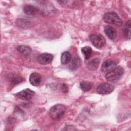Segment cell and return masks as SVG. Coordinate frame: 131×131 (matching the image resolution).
Instances as JSON below:
<instances>
[{
    "mask_svg": "<svg viewBox=\"0 0 131 131\" xmlns=\"http://www.w3.org/2000/svg\"><path fill=\"white\" fill-rule=\"evenodd\" d=\"M53 58V55L51 54L45 53L41 54L37 57L38 62L42 65L48 64L50 63Z\"/></svg>",
    "mask_w": 131,
    "mask_h": 131,
    "instance_id": "cell-8",
    "label": "cell"
},
{
    "mask_svg": "<svg viewBox=\"0 0 131 131\" xmlns=\"http://www.w3.org/2000/svg\"><path fill=\"white\" fill-rule=\"evenodd\" d=\"M17 50L23 56L25 57H27L29 56L31 52L32 49L31 48L25 45H20L17 47Z\"/></svg>",
    "mask_w": 131,
    "mask_h": 131,
    "instance_id": "cell-11",
    "label": "cell"
},
{
    "mask_svg": "<svg viewBox=\"0 0 131 131\" xmlns=\"http://www.w3.org/2000/svg\"><path fill=\"white\" fill-rule=\"evenodd\" d=\"M35 92L29 89H26L16 94V96L24 100H30L34 95Z\"/></svg>",
    "mask_w": 131,
    "mask_h": 131,
    "instance_id": "cell-6",
    "label": "cell"
},
{
    "mask_svg": "<svg viewBox=\"0 0 131 131\" xmlns=\"http://www.w3.org/2000/svg\"><path fill=\"white\" fill-rule=\"evenodd\" d=\"M81 52L86 59H89L92 53V49L89 46H85L81 49Z\"/></svg>",
    "mask_w": 131,
    "mask_h": 131,
    "instance_id": "cell-19",
    "label": "cell"
},
{
    "mask_svg": "<svg viewBox=\"0 0 131 131\" xmlns=\"http://www.w3.org/2000/svg\"><path fill=\"white\" fill-rule=\"evenodd\" d=\"M124 69L121 67H116L105 75L106 79L111 82L118 81L124 74Z\"/></svg>",
    "mask_w": 131,
    "mask_h": 131,
    "instance_id": "cell-3",
    "label": "cell"
},
{
    "mask_svg": "<svg viewBox=\"0 0 131 131\" xmlns=\"http://www.w3.org/2000/svg\"><path fill=\"white\" fill-rule=\"evenodd\" d=\"M130 20H128L124 25L123 29L122 32L124 36L127 39L130 38Z\"/></svg>",
    "mask_w": 131,
    "mask_h": 131,
    "instance_id": "cell-13",
    "label": "cell"
},
{
    "mask_svg": "<svg viewBox=\"0 0 131 131\" xmlns=\"http://www.w3.org/2000/svg\"><path fill=\"white\" fill-rule=\"evenodd\" d=\"M93 84L89 81H81L80 83V88L83 92H87L90 91L92 88Z\"/></svg>",
    "mask_w": 131,
    "mask_h": 131,
    "instance_id": "cell-16",
    "label": "cell"
},
{
    "mask_svg": "<svg viewBox=\"0 0 131 131\" xmlns=\"http://www.w3.org/2000/svg\"><path fill=\"white\" fill-rule=\"evenodd\" d=\"M8 80L12 83L17 84L23 80V78L18 75L10 74L8 76Z\"/></svg>",
    "mask_w": 131,
    "mask_h": 131,
    "instance_id": "cell-17",
    "label": "cell"
},
{
    "mask_svg": "<svg viewBox=\"0 0 131 131\" xmlns=\"http://www.w3.org/2000/svg\"><path fill=\"white\" fill-rule=\"evenodd\" d=\"M116 66L117 63L115 61L111 60H106L102 64L101 68V72L104 74H107L115 68Z\"/></svg>",
    "mask_w": 131,
    "mask_h": 131,
    "instance_id": "cell-7",
    "label": "cell"
},
{
    "mask_svg": "<svg viewBox=\"0 0 131 131\" xmlns=\"http://www.w3.org/2000/svg\"><path fill=\"white\" fill-rule=\"evenodd\" d=\"M103 18L105 22L117 26H121L123 23L122 20L118 14L114 11L108 12L105 13L103 16Z\"/></svg>",
    "mask_w": 131,
    "mask_h": 131,
    "instance_id": "cell-2",
    "label": "cell"
},
{
    "mask_svg": "<svg viewBox=\"0 0 131 131\" xmlns=\"http://www.w3.org/2000/svg\"><path fill=\"white\" fill-rule=\"evenodd\" d=\"M41 77L39 74L37 73H32L29 77V81L33 86H37L39 85L41 82Z\"/></svg>",
    "mask_w": 131,
    "mask_h": 131,
    "instance_id": "cell-9",
    "label": "cell"
},
{
    "mask_svg": "<svg viewBox=\"0 0 131 131\" xmlns=\"http://www.w3.org/2000/svg\"><path fill=\"white\" fill-rule=\"evenodd\" d=\"M100 63V59L98 58H95L92 59L88 63V68L90 71H94L97 70Z\"/></svg>",
    "mask_w": 131,
    "mask_h": 131,
    "instance_id": "cell-14",
    "label": "cell"
},
{
    "mask_svg": "<svg viewBox=\"0 0 131 131\" xmlns=\"http://www.w3.org/2000/svg\"><path fill=\"white\" fill-rule=\"evenodd\" d=\"M114 90V86L108 83L100 84L97 88V92L102 95H108L111 93Z\"/></svg>",
    "mask_w": 131,
    "mask_h": 131,
    "instance_id": "cell-5",
    "label": "cell"
},
{
    "mask_svg": "<svg viewBox=\"0 0 131 131\" xmlns=\"http://www.w3.org/2000/svg\"><path fill=\"white\" fill-rule=\"evenodd\" d=\"M80 64V60L79 58H78V57H76V58H75L72 60V64L71 65L72 67V69L73 70V69H75L77 68Z\"/></svg>",
    "mask_w": 131,
    "mask_h": 131,
    "instance_id": "cell-21",
    "label": "cell"
},
{
    "mask_svg": "<svg viewBox=\"0 0 131 131\" xmlns=\"http://www.w3.org/2000/svg\"><path fill=\"white\" fill-rule=\"evenodd\" d=\"M16 25L19 28L26 29V28H29V26L30 25V24L29 21H27L26 20L20 19H18L17 20Z\"/></svg>",
    "mask_w": 131,
    "mask_h": 131,
    "instance_id": "cell-18",
    "label": "cell"
},
{
    "mask_svg": "<svg viewBox=\"0 0 131 131\" xmlns=\"http://www.w3.org/2000/svg\"><path fill=\"white\" fill-rule=\"evenodd\" d=\"M89 38L92 43L97 48L102 47L106 42L105 38L99 34H93L90 36Z\"/></svg>",
    "mask_w": 131,
    "mask_h": 131,
    "instance_id": "cell-4",
    "label": "cell"
},
{
    "mask_svg": "<svg viewBox=\"0 0 131 131\" xmlns=\"http://www.w3.org/2000/svg\"><path fill=\"white\" fill-rule=\"evenodd\" d=\"M38 10L37 8L30 5H26L23 9V11L24 13L28 15H35L36 13V12L38 11Z\"/></svg>",
    "mask_w": 131,
    "mask_h": 131,
    "instance_id": "cell-12",
    "label": "cell"
},
{
    "mask_svg": "<svg viewBox=\"0 0 131 131\" xmlns=\"http://www.w3.org/2000/svg\"><path fill=\"white\" fill-rule=\"evenodd\" d=\"M104 31L108 38L110 39H114L117 36L116 29L111 26H106L104 27Z\"/></svg>",
    "mask_w": 131,
    "mask_h": 131,
    "instance_id": "cell-10",
    "label": "cell"
},
{
    "mask_svg": "<svg viewBox=\"0 0 131 131\" xmlns=\"http://www.w3.org/2000/svg\"><path fill=\"white\" fill-rule=\"evenodd\" d=\"M62 91L64 93H67L68 92V88L66 84H63L62 86Z\"/></svg>",
    "mask_w": 131,
    "mask_h": 131,
    "instance_id": "cell-22",
    "label": "cell"
},
{
    "mask_svg": "<svg viewBox=\"0 0 131 131\" xmlns=\"http://www.w3.org/2000/svg\"><path fill=\"white\" fill-rule=\"evenodd\" d=\"M60 4L64 7H73L75 5V1H58Z\"/></svg>",
    "mask_w": 131,
    "mask_h": 131,
    "instance_id": "cell-20",
    "label": "cell"
},
{
    "mask_svg": "<svg viewBox=\"0 0 131 131\" xmlns=\"http://www.w3.org/2000/svg\"><path fill=\"white\" fill-rule=\"evenodd\" d=\"M66 111L65 105L58 104L52 106L49 111V116L53 120H59L64 115Z\"/></svg>",
    "mask_w": 131,
    "mask_h": 131,
    "instance_id": "cell-1",
    "label": "cell"
},
{
    "mask_svg": "<svg viewBox=\"0 0 131 131\" xmlns=\"http://www.w3.org/2000/svg\"><path fill=\"white\" fill-rule=\"evenodd\" d=\"M72 56L70 53L68 51H66L62 53L61 56V61L63 64L69 63L71 60Z\"/></svg>",
    "mask_w": 131,
    "mask_h": 131,
    "instance_id": "cell-15",
    "label": "cell"
}]
</instances>
